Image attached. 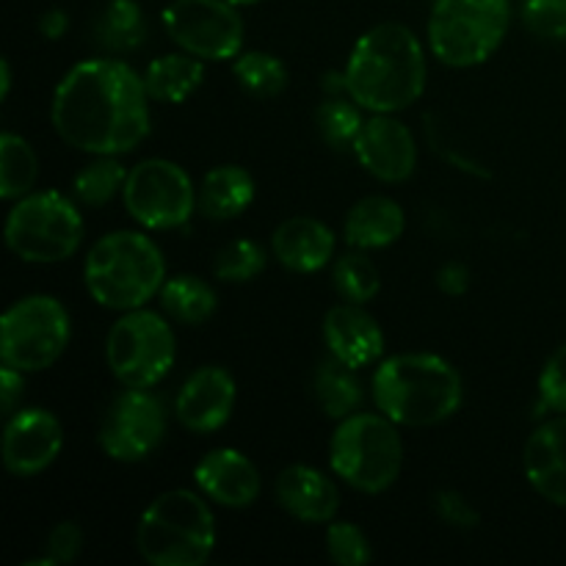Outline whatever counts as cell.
Instances as JSON below:
<instances>
[{
	"label": "cell",
	"mask_w": 566,
	"mask_h": 566,
	"mask_svg": "<svg viewBox=\"0 0 566 566\" xmlns=\"http://www.w3.org/2000/svg\"><path fill=\"white\" fill-rule=\"evenodd\" d=\"M265 269V249L252 238H238L227 243L213 260V276L221 282H252L254 276L263 274Z\"/></svg>",
	"instance_id": "33"
},
{
	"label": "cell",
	"mask_w": 566,
	"mask_h": 566,
	"mask_svg": "<svg viewBox=\"0 0 566 566\" xmlns=\"http://www.w3.org/2000/svg\"><path fill=\"white\" fill-rule=\"evenodd\" d=\"M105 359L122 387L149 390L175 368V329L153 310H130L111 326L105 337Z\"/></svg>",
	"instance_id": "9"
},
{
	"label": "cell",
	"mask_w": 566,
	"mask_h": 566,
	"mask_svg": "<svg viewBox=\"0 0 566 566\" xmlns=\"http://www.w3.org/2000/svg\"><path fill=\"white\" fill-rule=\"evenodd\" d=\"M22 390H25V374L11 365H3L0 370V401H3V415L17 412V401L22 398Z\"/></svg>",
	"instance_id": "39"
},
{
	"label": "cell",
	"mask_w": 566,
	"mask_h": 566,
	"mask_svg": "<svg viewBox=\"0 0 566 566\" xmlns=\"http://www.w3.org/2000/svg\"><path fill=\"white\" fill-rule=\"evenodd\" d=\"M166 437V412L164 403L149 390L125 392L111 401L103 423H99L97 442L103 453L114 462L133 464L147 459Z\"/></svg>",
	"instance_id": "13"
},
{
	"label": "cell",
	"mask_w": 566,
	"mask_h": 566,
	"mask_svg": "<svg viewBox=\"0 0 566 566\" xmlns=\"http://www.w3.org/2000/svg\"><path fill=\"white\" fill-rule=\"evenodd\" d=\"M403 227H407V219H403L401 205L396 199L374 193V197L359 199L348 210L343 235H346V243L352 249L370 252V249L392 247L403 235Z\"/></svg>",
	"instance_id": "22"
},
{
	"label": "cell",
	"mask_w": 566,
	"mask_h": 566,
	"mask_svg": "<svg viewBox=\"0 0 566 566\" xmlns=\"http://www.w3.org/2000/svg\"><path fill=\"white\" fill-rule=\"evenodd\" d=\"M332 282H335V291L352 304H368L381 287L379 269L363 249L337 258L335 269H332Z\"/></svg>",
	"instance_id": "32"
},
{
	"label": "cell",
	"mask_w": 566,
	"mask_h": 566,
	"mask_svg": "<svg viewBox=\"0 0 566 566\" xmlns=\"http://www.w3.org/2000/svg\"><path fill=\"white\" fill-rule=\"evenodd\" d=\"M83 282L99 307L130 313L144 307L164 287V252L144 232H108L88 249Z\"/></svg>",
	"instance_id": "4"
},
{
	"label": "cell",
	"mask_w": 566,
	"mask_h": 566,
	"mask_svg": "<svg viewBox=\"0 0 566 566\" xmlns=\"http://www.w3.org/2000/svg\"><path fill=\"white\" fill-rule=\"evenodd\" d=\"M523 22L542 39H566V0H525Z\"/></svg>",
	"instance_id": "35"
},
{
	"label": "cell",
	"mask_w": 566,
	"mask_h": 566,
	"mask_svg": "<svg viewBox=\"0 0 566 566\" xmlns=\"http://www.w3.org/2000/svg\"><path fill=\"white\" fill-rule=\"evenodd\" d=\"M136 547L153 566H202L216 551V517L191 490H169L142 512Z\"/></svg>",
	"instance_id": "5"
},
{
	"label": "cell",
	"mask_w": 566,
	"mask_h": 566,
	"mask_svg": "<svg viewBox=\"0 0 566 566\" xmlns=\"http://www.w3.org/2000/svg\"><path fill=\"white\" fill-rule=\"evenodd\" d=\"M66 28H70V20H66V14L61 9L48 11V14L39 20V31H42L48 39H61Z\"/></svg>",
	"instance_id": "41"
},
{
	"label": "cell",
	"mask_w": 566,
	"mask_h": 566,
	"mask_svg": "<svg viewBox=\"0 0 566 566\" xmlns=\"http://www.w3.org/2000/svg\"><path fill=\"white\" fill-rule=\"evenodd\" d=\"M313 392L318 407L332 420H346L348 415H354L363 407V385L354 376V368H348L346 363L335 357L324 359L315 368Z\"/></svg>",
	"instance_id": "26"
},
{
	"label": "cell",
	"mask_w": 566,
	"mask_h": 566,
	"mask_svg": "<svg viewBox=\"0 0 566 566\" xmlns=\"http://www.w3.org/2000/svg\"><path fill=\"white\" fill-rule=\"evenodd\" d=\"M235 401L238 385L230 370L221 365H205L182 381L175 401V415L182 429L193 431V434H213L232 418Z\"/></svg>",
	"instance_id": "16"
},
{
	"label": "cell",
	"mask_w": 566,
	"mask_h": 566,
	"mask_svg": "<svg viewBox=\"0 0 566 566\" xmlns=\"http://www.w3.org/2000/svg\"><path fill=\"white\" fill-rule=\"evenodd\" d=\"M274 258L293 274H315L326 269L335 254V232L313 216H293L274 230Z\"/></svg>",
	"instance_id": "21"
},
{
	"label": "cell",
	"mask_w": 566,
	"mask_h": 566,
	"mask_svg": "<svg viewBox=\"0 0 566 566\" xmlns=\"http://www.w3.org/2000/svg\"><path fill=\"white\" fill-rule=\"evenodd\" d=\"M523 470L545 501L566 509V415L547 420L528 437Z\"/></svg>",
	"instance_id": "19"
},
{
	"label": "cell",
	"mask_w": 566,
	"mask_h": 566,
	"mask_svg": "<svg viewBox=\"0 0 566 566\" xmlns=\"http://www.w3.org/2000/svg\"><path fill=\"white\" fill-rule=\"evenodd\" d=\"M144 75L119 59H88L55 86L53 119L61 142L88 155H127L149 136Z\"/></svg>",
	"instance_id": "1"
},
{
	"label": "cell",
	"mask_w": 566,
	"mask_h": 566,
	"mask_svg": "<svg viewBox=\"0 0 566 566\" xmlns=\"http://www.w3.org/2000/svg\"><path fill=\"white\" fill-rule=\"evenodd\" d=\"M348 97L370 114H398L426 92V53L412 28L381 22L354 44L346 64Z\"/></svg>",
	"instance_id": "2"
},
{
	"label": "cell",
	"mask_w": 566,
	"mask_h": 566,
	"mask_svg": "<svg viewBox=\"0 0 566 566\" xmlns=\"http://www.w3.org/2000/svg\"><path fill=\"white\" fill-rule=\"evenodd\" d=\"M332 473L365 495L387 492L401 475L403 442L387 415L354 412L332 434Z\"/></svg>",
	"instance_id": "6"
},
{
	"label": "cell",
	"mask_w": 566,
	"mask_h": 566,
	"mask_svg": "<svg viewBox=\"0 0 566 566\" xmlns=\"http://www.w3.org/2000/svg\"><path fill=\"white\" fill-rule=\"evenodd\" d=\"M125 208L144 230H177L188 224L199 202L191 175L166 158H147L127 171Z\"/></svg>",
	"instance_id": "11"
},
{
	"label": "cell",
	"mask_w": 566,
	"mask_h": 566,
	"mask_svg": "<svg viewBox=\"0 0 566 566\" xmlns=\"http://www.w3.org/2000/svg\"><path fill=\"white\" fill-rule=\"evenodd\" d=\"M171 42L202 61L238 59L243 48V17L230 0H171L160 14Z\"/></svg>",
	"instance_id": "12"
},
{
	"label": "cell",
	"mask_w": 566,
	"mask_h": 566,
	"mask_svg": "<svg viewBox=\"0 0 566 566\" xmlns=\"http://www.w3.org/2000/svg\"><path fill=\"white\" fill-rule=\"evenodd\" d=\"M464 385L459 370L437 354H398L374 376V401L396 426L426 429L459 412Z\"/></svg>",
	"instance_id": "3"
},
{
	"label": "cell",
	"mask_w": 566,
	"mask_h": 566,
	"mask_svg": "<svg viewBox=\"0 0 566 566\" xmlns=\"http://www.w3.org/2000/svg\"><path fill=\"white\" fill-rule=\"evenodd\" d=\"M434 512L437 517L442 520L446 525H451V528H462V531H470L479 525V512L473 509V503L468 501V497L462 495V492L457 490H442L434 495Z\"/></svg>",
	"instance_id": "38"
},
{
	"label": "cell",
	"mask_w": 566,
	"mask_h": 566,
	"mask_svg": "<svg viewBox=\"0 0 566 566\" xmlns=\"http://www.w3.org/2000/svg\"><path fill=\"white\" fill-rule=\"evenodd\" d=\"M437 287L448 296H462L470 287V271L462 263H446L437 271Z\"/></svg>",
	"instance_id": "40"
},
{
	"label": "cell",
	"mask_w": 566,
	"mask_h": 566,
	"mask_svg": "<svg viewBox=\"0 0 566 566\" xmlns=\"http://www.w3.org/2000/svg\"><path fill=\"white\" fill-rule=\"evenodd\" d=\"M83 551V528L72 520H64L55 528H50L48 542H44V556L39 562L28 566H55V564H72Z\"/></svg>",
	"instance_id": "36"
},
{
	"label": "cell",
	"mask_w": 566,
	"mask_h": 566,
	"mask_svg": "<svg viewBox=\"0 0 566 566\" xmlns=\"http://www.w3.org/2000/svg\"><path fill=\"white\" fill-rule=\"evenodd\" d=\"M160 307L171 321L186 326H199L210 321L219 310V296L205 280L193 274H177L164 282L158 293Z\"/></svg>",
	"instance_id": "25"
},
{
	"label": "cell",
	"mask_w": 566,
	"mask_h": 566,
	"mask_svg": "<svg viewBox=\"0 0 566 566\" xmlns=\"http://www.w3.org/2000/svg\"><path fill=\"white\" fill-rule=\"evenodd\" d=\"M205 66L202 59L191 53H169L155 59L153 64L144 70V86H147L149 97L158 103L180 105L202 86Z\"/></svg>",
	"instance_id": "24"
},
{
	"label": "cell",
	"mask_w": 566,
	"mask_h": 566,
	"mask_svg": "<svg viewBox=\"0 0 566 566\" xmlns=\"http://www.w3.org/2000/svg\"><path fill=\"white\" fill-rule=\"evenodd\" d=\"M276 501L298 523H332L340 509L335 481L310 464H291L276 479Z\"/></svg>",
	"instance_id": "20"
},
{
	"label": "cell",
	"mask_w": 566,
	"mask_h": 566,
	"mask_svg": "<svg viewBox=\"0 0 566 566\" xmlns=\"http://www.w3.org/2000/svg\"><path fill=\"white\" fill-rule=\"evenodd\" d=\"M254 177L243 166H213L199 186V210L210 221H232L254 202Z\"/></svg>",
	"instance_id": "23"
},
{
	"label": "cell",
	"mask_w": 566,
	"mask_h": 566,
	"mask_svg": "<svg viewBox=\"0 0 566 566\" xmlns=\"http://www.w3.org/2000/svg\"><path fill=\"white\" fill-rule=\"evenodd\" d=\"M193 481L208 501L224 509H249L260 497L263 481L247 453L216 448L193 468Z\"/></svg>",
	"instance_id": "17"
},
{
	"label": "cell",
	"mask_w": 566,
	"mask_h": 566,
	"mask_svg": "<svg viewBox=\"0 0 566 566\" xmlns=\"http://www.w3.org/2000/svg\"><path fill=\"white\" fill-rule=\"evenodd\" d=\"M315 125H318L321 138L332 149H354L359 133H363V108L352 97H326L315 111Z\"/></svg>",
	"instance_id": "31"
},
{
	"label": "cell",
	"mask_w": 566,
	"mask_h": 566,
	"mask_svg": "<svg viewBox=\"0 0 566 566\" xmlns=\"http://www.w3.org/2000/svg\"><path fill=\"white\" fill-rule=\"evenodd\" d=\"M324 343L329 354L348 368L374 365L385 354V332L379 321L365 313L363 304H337L324 315Z\"/></svg>",
	"instance_id": "18"
},
{
	"label": "cell",
	"mask_w": 566,
	"mask_h": 566,
	"mask_svg": "<svg viewBox=\"0 0 566 566\" xmlns=\"http://www.w3.org/2000/svg\"><path fill=\"white\" fill-rule=\"evenodd\" d=\"M70 313L55 296L33 293L6 310L0 321V359L3 365L39 374L61 359L70 346Z\"/></svg>",
	"instance_id": "10"
},
{
	"label": "cell",
	"mask_w": 566,
	"mask_h": 566,
	"mask_svg": "<svg viewBox=\"0 0 566 566\" xmlns=\"http://www.w3.org/2000/svg\"><path fill=\"white\" fill-rule=\"evenodd\" d=\"M64 448V429L53 412L39 407L17 409L3 431V464L11 475L31 479L44 473Z\"/></svg>",
	"instance_id": "14"
},
{
	"label": "cell",
	"mask_w": 566,
	"mask_h": 566,
	"mask_svg": "<svg viewBox=\"0 0 566 566\" xmlns=\"http://www.w3.org/2000/svg\"><path fill=\"white\" fill-rule=\"evenodd\" d=\"M39 177V158L31 144L17 133L0 136V199L17 202L33 191Z\"/></svg>",
	"instance_id": "27"
},
{
	"label": "cell",
	"mask_w": 566,
	"mask_h": 566,
	"mask_svg": "<svg viewBox=\"0 0 566 566\" xmlns=\"http://www.w3.org/2000/svg\"><path fill=\"white\" fill-rule=\"evenodd\" d=\"M326 553L340 566H365L374 558L370 539L354 523H329L326 528Z\"/></svg>",
	"instance_id": "34"
},
{
	"label": "cell",
	"mask_w": 566,
	"mask_h": 566,
	"mask_svg": "<svg viewBox=\"0 0 566 566\" xmlns=\"http://www.w3.org/2000/svg\"><path fill=\"white\" fill-rule=\"evenodd\" d=\"M232 6H254V3H260V0H230Z\"/></svg>",
	"instance_id": "43"
},
{
	"label": "cell",
	"mask_w": 566,
	"mask_h": 566,
	"mask_svg": "<svg viewBox=\"0 0 566 566\" xmlns=\"http://www.w3.org/2000/svg\"><path fill=\"white\" fill-rule=\"evenodd\" d=\"M83 243V216L61 191H31L17 199L6 219V247L22 263L50 265L70 260Z\"/></svg>",
	"instance_id": "8"
},
{
	"label": "cell",
	"mask_w": 566,
	"mask_h": 566,
	"mask_svg": "<svg viewBox=\"0 0 566 566\" xmlns=\"http://www.w3.org/2000/svg\"><path fill=\"white\" fill-rule=\"evenodd\" d=\"M127 169L116 160V155H97L92 164L83 166L72 180V191L81 205L88 208H103L116 193L125 191Z\"/></svg>",
	"instance_id": "29"
},
{
	"label": "cell",
	"mask_w": 566,
	"mask_h": 566,
	"mask_svg": "<svg viewBox=\"0 0 566 566\" xmlns=\"http://www.w3.org/2000/svg\"><path fill=\"white\" fill-rule=\"evenodd\" d=\"M144 36H147V22L136 0H111L105 6L97 22V39L103 48L114 53H130L142 48Z\"/></svg>",
	"instance_id": "28"
},
{
	"label": "cell",
	"mask_w": 566,
	"mask_h": 566,
	"mask_svg": "<svg viewBox=\"0 0 566 566\" xmlns=\"http://www.w3.org/2000/svg\"><path fill=\"white\" fill-rule=\"evenodd\" d=\"M11 92V64L9 59L0 61V99H9Z\"/></svg>",
	"instance_id": "42"
},
{
	"label": "cell",
	"mask_w": 566,
	"mask_h": 566,
	"mask_svg": "<svg viewBox=\"0 0 566 566\" xmlns=\"http://www.w3.org/2000/svg\"><path fill=\"white\" fill-rule=\"evenodd\" d=\"M232 75L241 83V88L260 99L280 97L287 88V66L274 53H263V50H249L238 55Z\"/></svg>",
	"instance_id": "30"
},
{
	"label": "cell",
	"mask_w": 566,
	"mask_h": 566,
	"mask_svg": "<svg viewBox=\"0 0 566 566\" xmlns=\"http://www.w3.org/2000/svg\"><path fill=\"white\" fill-rule=\"evenodd\" d=\"M539 398L545 409L566 415V346L558 348L542 368Z\"/></svg>",
	"instance_id": "37"
},
{
	"label": "cell",
	"mask_w": 566,
	"mask_h": 566,
	"mask_svg": "<svg viewBox=\"0 0 566 566\" xmlns=\"http://www.w3.org/2000/svg\"><path fill=\"white\" fill-rule=\"evenodd\" d=\"M354 155L370 177L390 186L409 180L418 169V142L392 114H374L365 119Z\"/></svg>",
	"instance_id": "15"
},
{
	"label": "cell",
	"mask_w": 566,
	"mask_h": 566,
	"mask_svg": "<svg viewBox=\"0 0 566 566\" xmlns=\"http://www.w3.org/2000/svg\"><path fill=\"white\" fill-rule=\"evenodd\" d=\"M512 22L509 0H434L429 48L453 70H470L497 53Z\"/></svg>",
	"instance_id": "7"
}]
</instances>
